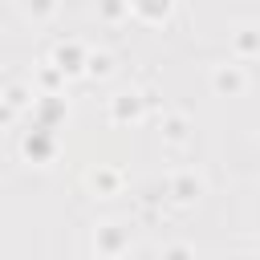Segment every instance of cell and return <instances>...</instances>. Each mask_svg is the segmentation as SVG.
Segmentation results:
<instances>
[{
    "label": "cell",
    "instance_id": "obj_1",
    "mask_svg": "<svg viewBox=\"0 0 260 260\" xmlns=\"http://www.w3.org/2000/svg\"><path fill=\"white\" fill-rule=\"evenodd\" d=\"M134 248V223L130 219H102L89 232V252L98 260H122Z\"/></svg>",
    "mask_w": 260,
    "mask_h": 260
},
{
    "label": "cell",
    "instance_id": "obj_2",
    "mask_svg": "<svg viewBox=\"0 0 260 260\" xmlns=\"http://www.w3.org/2000/svg\"><path fill=\"white\" fill-rule=\"evenodd\" d=\"M150 114V102H146V93L142 89H118V93H110L106 98V118H110V126H138L142 118Z\"/></svg>",
    "mask_w": 260,
    "mask_h": 260
},
{
    "label": "cell",
    "instance_id": "obj_3",
    "mask_svg": "<svg viewBox=\"0 0 260 260\" xmlns=\"http://www.w3.org/2000/svg\"><path fill=\"white\" fill-rule=\"evenodd\" d=\"M32 102H37V85L32 81H20V77H8L4 81V93H0V122L4 126H16L24 114H32Z\"/></svg>",
    "mask_w": 260,
    "mask_h": 260
},
{
    "label": "cell",
    "instance_id": "obj_4",
    "mask_svg": "<svg viewBox=\"0 0 260 260\" xmlns=\"http://www.w3.org/2000/svg\"><path fill=\"white\" fill-rule=\"evenodd\" d=\"M57 150H61L57 130L28 126V130L20 134V158H24L28 167H53V162H57Z\"/></svg>",
    "mask_w": 260,
    "mask_h": 260
},
{
    "label": "cell",
    "instance_id": "obj_5",
    "mask_svg": "<svg viewBox=\"0 0 260 260\" xmlns=\"http://www.w3.org/2000/svg\"><path fill=\"white\" fill-rule=\"evenodd\" d=\"M203 195H207V179H203V171H195V167H179V171L167 179V199H171L175 207H195Z\"/></svg>",
    "mask_w": 260,
    "mask_h": 260
},
{
    "label": "cell",
    "instance_id": "obj_6",
    "mask_svg": "<svg viewBox=\"0 0 260 260\" xmlns=\"http://www.w3.org/2000/svg\"><path fill=\"white\" fill-rule=\"evenodd\" d=\"M89 53H93V49H89L85 41H77V37H65V41H57V45L49 49V57H45V61H53V65H57V69H61V73L73 81V77H85Z\"/></svg>",
    "mask_w": 260,
    "mask_h": 260
},
{
    "label": "cell",
    "instance_id": "obj_7",
    "mask_svg": "<svg viewBox=\"0 0 260 260\" xmlns=\"http://www.w3.org/2000/svg\"><path fill=\"white\" fill-rule=\"evenodd\" d=\"M207 85H211L215 98H244L252 81H248V69L240 61H219V65L207 69Z\"/></svg>",
    "mask_w": 260,
    "mask_h": 260
},
{
    "label": "cell",
    "instance_id": "obj_8",
    "mask_svg": "<svg viewBox=\"0 0 260 260\" xmlns=\"http://www.w3.org/2000/svg\"><path fill=\"white\" fill-rule=\"evenodd\" d=\"M28 118H32V126H41V130H61V126L69 122V98H65V93H37Z\"/></svg>",
    "mask_w": 260,
    "mask_h": 260
},
{
    "label": "cell",
    "instance_id": "obj_9",
    "mask_svg": "<svg viewBox=\"0 0 260 260\" xmlns=\"http://www.w3.org/2000/svg\"><path fill=\"white\" fill-rule=\"evenodd\" d=\"M122 187H126V175L114 162H93L85 171V191L93 199H114V195H122Z\"/></svg>",
    "mask_w": 260,
    "mask_h": 260
},
{
    "label": "cell",
    "instance_id": "obj_10",
    "mask_svg": "<svg viewBox=\"0 0 260 260\" xmlns=\"http://www.w3.org/2000/svg\"><path fill=\"white\" fill-rule=\"evenodd\" d=\"M191 134H195V122L183 114V110H162L158 114V138H162V146H187L191 142Z\"/></svg>",
    "mask_w": 260,
    "mask_h": 260
},
{
    "label": "cell",
    "instance_id": "obj_11",
    "mask_svg": "<svg viewBox=\"0 0 260 260\" xmlns=\"http://www.w3.org/2000/svg\"><path fill=\"white\" fill-rule=\"evenodd\" d=\"M175 8H179V0H130V16L138 24H146V28L171 24L175 20Z\"/></svg>",
    "mask_w": 260,
    "mask_h": 260
},
{
    "label": "cell",
    "instance_id": "obj_12",
    "mask_svg": "<svg viewBox=\"0 0 260 260\" xmlns=\"http://www.w3.org/2000/svg\"><path fill=\"white\" fill-rule=\"evenodd\" d=\"M228 45H232V57H236V61L260 57V20H240V24L228 32Z\"/></svg>",
    "mask_w": 260,
    "mask_h": 260
},
{
    "label": "cell",
    "instance_id": "obj_13",
    "mask_svg": "<svg viewBox=\"0 0 260 260\" xmlns=\"http://www.w3.org/2000/svg\"><path fill=\"white\" fill-rule=\"evenodd\" d=\"M93 16L102 24H122L130 20V0H93Z\"/></svg>",
    "mask_w": 260,
    "mask_h": 260
},
{
    "label": "cell",
    "instance_id": "obj_14",
    "mask_svg": "<svg viewBox=\"0 0 260 260\" xmlns=\"http://www.w3.org/2000/svg\"><path fill=\"white\" fill-rule=\"evenodd\" d=\"M85 77L89 81H110L114 77V53L110 49H93L89 53V65H85Z\"/></svg>",
    "mask_w": 260,
    "mask_h": 260
},
{
    "label": "cell",
    "instance_id": "obj_15",
    "mask_svg": "<svg viewBox=\"0 0 260 260\" xmlns=\"http://www.w3.org/2000/svg\"><path fill=\"white\" fill-rule=\"evenodd\" d=\"M65 73L53 65V61H45L41 69H37V93H65Z\"/></svg>",
    "mask_w": 260,
    "mask_h": 260
},
{
    "label": "cell",
    "instance_id": "obj_16",
    "mask_svg": "<svg viewBox=\"0 0 260 260\" xmlns=\"http://www.w3.org/2000/svg\"><path fill=\"white\" fill-rule=\"evenodd\" d=\"M20 8H24V16H28L32 24H49V20L61 12V0H24Z\"/></svg>",
    "mask_w": 260,
    "mask_h": 260
},
{
    "label": "cell",
    "instance_id": "obj_17",
    "mask_svg": "<svg viewBox=\"0 0 260 260\" xmlns=\"http://www.w3.org/2000/svg\"><path fill=\"white\" fill-rule=\"evenodd\" d=\"M158 260H199V256H195V248H191L187 240H175V244H167V248L158 252Z\"/></svg>",
    "mask_w": 260,
    "mask_h": 260
},
{
    "label": "cell",
    "instance_id": "obj_18",
    "mask_svg": "<svg viewBox=\"0 0 260 260\" xmlns=\"http://www.w3.org/2000/svg\"><path fill=\"white\" fill-rule=\"evenodd\" d=\"M228 260H260V256H252V252H232Z\"/></svg>",
    "mask_w": 260,
    "mask_h": 260
}]
</instances>
